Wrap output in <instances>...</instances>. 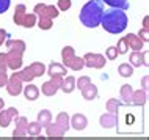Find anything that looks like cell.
I'll use <instances>...</instances> for the list:
<instances>
[{
  "label": "cell",
  "mask_w": 149,
  "mask_h": 140,
  "mask_svg": "<svg viewBox=\"0 0 149 140\" xmlns=\"http://www.w3.org/2000/svg\"><path fill=\"white\" fill-rule=\"evenodd\" d=\"M146 52H141V50H134L130 54V65L132 66H148V62H146Z\"/></svg>",
  "instance_id": "obj_14"
},
{
  "label": "cell",
  "mask_w": 149,
  "mask_h": 140,
  "mask_svg": "<svg viewBox=\"0 0 149 140\" xmlns=\"http://www.w3.org/2000/svg\"><path fill=\"white\" fill-rule=\"evenodd\" d=\"M143 29H148V16L144 18V21H143Z\"/></svg>",
  "instance_id": "obj_44"
},
{
  "label": "cell",
  "mask_w": 149,
  "mask_h": 140,
  "mask_svg": "<svg viewBox=\"0 0 149 140\" xmlns=\"http://www.w3.org/2000/svg\"><path fill=\"white\" fill-rule=\"evenodd\" d=\"M46 71H47V74H49L50 77H54V76H61L63 77L64 74H68L66 66H64L63 63H57V62H52Z\"/></svg>",
  "instance_id": "obj_15"
},
{
  "label": "cell",
  "mask_w": 149,
  "mask_h": 140,
  "mask_svg": "<svg viewBox=\"0 0 149 140\" xmlns=\"http://www.w3.org/2000/svg\"><path fill=\"white\" fill-rule=\"evenodd\" d=\"M6 49L8 50H19V52H25L27 46L22 39H6Z\"/></svg>",
  "instance_id": "obj_20"
},
{
  "label": "cell",
  "mask_w": 149,
  "mask_h": 140,
  "mask_svg": "<svg viewBox=\"0 0 149 140\" xmlns=\"http://www.w3.org/2000/svg\"><path fill=\"white\" fill-rule=\"evenodd\" d=\"M99 123H100V126L105 127V129H111V127H115L116 125H118V115L111 113V112L104 113V115H100Z\"/></svg>",
  "instance_id": "obj_11"
},
{
  "label": "cell",
  "mask_w": 149,
  "mask_h": 140,
  "mask_svg": "<svg viewBox=\"0 0 149 140\" xmlns=\"http://www.w3.org/2000/svg\"><path fill=\"white\" fill-rule=\"evenodd\" d=\"M61 80H63L61 76H54V77H52L50 80L44 82V83H42V87H41L42 94H44V96H54V94L60 90Z\"/></svg>",
  "instance_id": "obj_6"
},
{
  "label": "cell",
  "mask_w": 149,
  "mask_h": 140,
  "mask_svg": "<svg viewBox=\"0 0 149 140\" xmlns=\"http://www.w3.org/2000/svg\"><path fill=\"white\" fill-rule=\"evenodd\" d=\"M124 39H126L127 46L130 47V49H134V50H141V49H143V41L140 39L138 35L129 33L127 36H124Z\"/></svg>",
  "instance_id": "obj_17"
},
{
  "label": "cell",
  "mask_w": 149,
  "mask_h": 140,
  "mask_svg": "<svg viewBox=\"0 0 149 140\" xmlns=\"http://www.w3.org/2000/svg\"><path fill=\"white\" fill-rule=\"evenodd\" d=\"M27 118L17 117L16 118V129L13 131V139H25L27 137Z\"/></svg>",
  "instance_id": "obj_9"
},
{
  "label": "cell",
  "mask_w": 149,
  "mask_h": 140,
  "mask_svg": "<svg viewBox=\"0 0 149 140\" xmlns=\"http://www.w3.org/2000/svg\"><path fill=\"white\" fill-rule=\"evenodd\" d=\"M36 25L41 30H50L52 25H54V19L47 18V16H39V19L36 21Z\"/></svg>",
  "instance_id": "obj_25"
},
{
  "label": "cell",
  "mask_w": 149,
  "mask_h": 140,
  "mask_svg": "<svg viewBox=\"0 0 149 140\" xmlns=\"http://www.w3.org/2000/svg\"><path fill=\"white\" fill-rule=\"evenodd\" d=\"M80 91H82L83 99H86V101H93V99L97 98V87H96L94 83H91V82L86 83Z\"/></svg>",
  "instance_id": "obj_16"
},
{
  "label": "cell",
  "mask_w": 149,
  "mask_h": 140,
  "mask_svg": "<svg viewBox=\"0 0 149 140\" xmlns=\"http://www.w3.org/2000/svg\"><path fill=\"white\" fill-rule=\"evenodd\" d=\"M27 134L31 135V137H38L41 134V125L38 121H33V123H27Z\"/></svg>",
  "instance_id": "obj_29"
},
{
  "label": "cell",
  "mask_w": 149,
  "mask_h": 140,
  "mask_svg": "<svg viewBox=\"0 0 149 140\" xmlns=\"http://www.w3.org/2000/svg\"><path fill=\"white\" fill-rule=\"evenodd\" d=\"M55 123L61 127L64 132H68V131H69V127H71V125H69V115H68L66 112H60V113L57 115Z\"/></svg>",
  "instance_id": "obj_19"
},
{
  "label": "cell",
  "mask_w": 149,
  "mask_h": 140,
  "mask_svg": "<svg viewBox=\"0 0 149 140\" xmlns=\"http://www.w3.org/2000/svg\"><path fill=\"white\" fill-rule=\"evenodd\" d=\"M105 57H104L102 54H86L85 57H83V63H85V66L88 68H94V69H102L104 66H105Z\"/></svg>",
  "instance_id": "obj_5"
},
{
  "label": "cell",
  "mask_w": 149,
  "mask_h": 140,
  "mask_svg": "<svg viewBox=\"0 0 149 140\" xmlns=\"http://www.w3.org/2000/svg\"><path fill=\"white\" fill-rule=\"evenodd\" d=\"M8 36V33H6V30H3V29H0V46L3 44V41L6 39Z\"/></svg>",
  "instance_id": "obj_42"
},
{
  "label": "cell",
  "mask_w": 149,
  "mask_h": 140,
  "mask_svg": "<svg viewBox=\"0 0 149 140\" xmlns=\"http://www.w3.org/2000/svg\"><path fill=\"white\" fill-rule=\"evenodd\" d=\"M121 104H123V102H121L119 99H115V98L113 99H108V101H107V110L111 112V113H116L118 109L121 107Z\"/></svg>",
  "instance_id": "obj_32"
},
{
  "label": "cell",
  "mask_w": 149,
  "mask_h": 140,
  "mask_svg": "<svg viewBox=\"0 0 149 140\" xmlns=\"http://www.w3.org/2000/svg\"><path fill=\"white\" fill-rule=\"evenodd\" d=\"M132 94H134V88L130 85H123L121 87V102L130 104L132 102Z\"/></svg>",
  "instance_id": "obj_22"
},
{
  "label": "cell",
  "mask_w": 149,
  "mask_h": 140,
  "mask_svg": "<svg viewBox=\"0 0 149 140\" xmlns=\"http://www.w3.org/2000/svg\"><path fill=\"white\" fill-rule=\"evenodd\" d=\"M116 49H118L119 54H127L129 46H127L126 39H124V38H121V39H119V43H118V46H116Z\"/></svg>",
  "instance_id": "obj_35"
},
{
  "label": "cell",
  "mask_w": 149,
  "mask_h": 140,
  "mask_svg": "<svg viewBox=\"0 0 149 140\" xmlns=\"http://www.w3.org/2000/svg\"><path fill=\"white\" fill-rule=\"evenodd\" d=\"M25 11H27V8H25V5H22V3H21V5L16 6V10H14V16H13L14 24L21 25V22H22L24 16H25Z\"/></svg>",
  "instance_id": "obj_26"
},
{
  "label": "cell",
  "mask_w": 149,
  "mask_h": 140,
  "mask_svg": "<svg viewBox=\"0 0 149 140\" xmlns=\"http://www.w3.org/2000/svg\"><path fill=\"white\" fill-rule=\"evenodd\" d=\"M138 36H140V39H141L143 43H146L148 39H149V36H148V29L140 30V32H138Z\"/></svg>",
  "instance_id": "obj_41"
},
{
  "label": "cell",
  "mask_w": 149,
  "mask_h": 140,
  "mask_svg": "<svg viewBox=\"0 0 149 140\" xmlns=\"http://www.w3.org/2000/svg\"><path fill=\"white\" fill-rule=\"evenodd\" d=\"M69 125L75 131H83L88 126V120L83 113H75L72 118H69Z\"/></svg>",
  "instance_id": "obj_12"
},
{
  "label": "cell",
  "mask_w": 149,
  "mask_h": 140,
  "mask_svg": "<svg viewBox=\"0 0 149 140\" xmlns=\"http://www.w3.org/2000/svg\"><path fill=\"white\" fill-rule=\"evenodd\" d=\"M148 96H146V90H136L134 91V94H132V102L134 106H143L144 102H146Z\"/></svg>",
  "instance_id": "obj_23"
},
{
  "label": "cell",
  "mask_w": 149,
  "mask_h": 140,
  "mask_svg": "<svg viewBox=\"0 0 149 140\" xmlns=\"http://www.w3.org/2000/svg\"><path fill=\"white\" fill-rule=\"evenodd\" d=\"M71 5H72L71 0H58V6L57 8L60 11H68L71 8Z\"/></svg>",
  "instance_id": "obj_37"
},
{
  "label": "cell",
  "mask_w": 149,
  "mask_h": 140,
  "mask_svg": "<svg viewBox=\"0 0 149 140\" xmlns=\"http://www.w3.org/2000/svg\"><path fill=\"white\" fill-rule=\"evenodd\" d=\"M8 69V65H6V54L2 52L0 54V71H6Z\"/></svg>",
  "instance_id": "obj_39"
},
{
  "label": "cell",
  "mask_w": 149,
  "mask_h": 140,
  "mask_svg": "<svg viewBox=\"0 0 149 140\" xmlns=\"http://www.w3.org/2000/svg\"><path fill=\"white\" fill-rule=\"evenodd\" d=\"M90 77H86V76H83V77H79V80H75V88L82 90L83 87L86 85V83H90Z\"/></svg>",
  "instance_id": "obj_36"
},
{
  "label": "cell",
  "mask_w": 149,
  "mask_h": 140,
  "mask_svg": "<svg viewBox=\"0 0 149 140\" xmlns=\"http://www.w3.org/2000/svg\"><path fill=\"white\" fill-rule=\"evenodd\" d=\"M22 91H24V94H25V98L29 99V101H35L39 96V88L36 85H33L31 82L27 83V87H24Z\"/></svg>",
  "instance_id": "obj_18"
},
{
  "label": "cell",
  "mask_w": 149,
  "mask_h": 140,
  "mask_svg": "<svg viewBox=\"0 0 149 140\" xmlns=\"http://www.w3.org/2000/svg\"><path fill=\"white\" fill-rule=\"evenodd\" d=\"M146 88H148V76L143 77V90H146Z\"/></svg>",
  "instance_id": "obj_43"
},
{
  "label": "cell",
  "mask_w": 149,
  "mask_h": 140,
  "mask_svg": "<svg viewBox=\"0 0 149 140\" xmlns=\"http://www.w3.org/2000/svg\"><path fill=\"white\" fill-rule=\"evenodd\" d=\"M61 58H63V65L66 68H69V69H72V71H80L83 66H85L83 58L77 57V55H75L74 47H71V46H64L63 47Z\"/></svg>",
  "instance_id": "obj_3"
},
{
  "label": "cell",
  "mask_w": 149,
  "mask_h": 140,
  "mask_svg": "<svg viewBox=\"0 0 149 140\" xmlns=\"http://www.w3.org/2000/svg\"><path fill=\"white\" fill-rule=\"evenodd\" d=\"M60 90H63L64 93H72V91L75 90V77L68 76L66 79H63L61 85H60Z\"/></svg>",
  "instance_id": "obj_21"
},
{
  "label": "cell",
  "mask_w": 149,
  "mask_h": 140,
  "mask_svg": "<svg viewBox=\"0 0 149 140\" xmlns=\"http://www.w3.org/2000/svg\"><path fill=\"white\" fill-rule=\"evenodd\" d=\"M104 14V2L102 0H90L80 10V22L88 29H96L100 25Z\"/></svg>",
  "instance_id": "obj_2"
},
{
  "label": "cell",
  "mask_w": 149,
  "mask_h": 140,
  "mask_svg": "<svg viewBox=\"0 0 149 140\" xmlns=\"http://www.w3.org/2000/svg\"><path fill=\"white\" fill-rule=\"evenodd\" d=\"M46 134H47V137H49V139H57L58 140V139H63L66 132H64L57 123H52L50 121L49 125L46 126Z\"/></svg>",
  "instance_id": "obj_13"
},
{
  "label": "cell",
  "mask_w": 149,
  "mask_h": 140,
  "mask_svg": "<svg viewBox=\"0 0 149 140\" xmlns=\"http://www.w3.org/2000/svg\"><path fill=\"white\" fill-rule=\"evenodd\" d=\"M17 117H19V112H17V109H14V107H10V109L0 112V126L8 127L11 123V120L17 118Z\"/></svg>",
  "instance_id": "obj_10"
},
{
  "label": "cell",
  "mask_w": 149,
  "mask_h": 140,
  "mask_svg": "<svg viewBox=\"0 0 149 140\" xmlns=\"http://www.w3.org/2000/svg\"><path fill=\"white\" fill-rule=\"evenodd\" d=\"M8 82V74L6 71H0V87H5Z\"/></svg>",
  "instance_id": "obj_40"
},
{
  "label": "cell",
  "mask_w": 149,
  "mask_h": 140,
  "mask_svg": "<svg viewBox=\"0 0 149 140\" xmlns=\"http://www.w3.org/2000/svg\"><path fill=\"white\" fill-rule=\"evenodd\" d=\"M118 73L123 76V77H130L134 74V66L129 65V63H121L118 68Z\"/></svg>",
  "instance_id": "obj_30"
},
{
  "label": "cell",
  "mask_w": 149,
  "mask_h": 140,
  "mask_svg": "<svg viewBox=\"0 0 149 140\" xmlns=\"http://www.w3.org/2000/svg\"><path fill=\"white\" fill-rule=\"evenodd\" d=\"M11 5V0H0V14H5Z\"/></svg>",
  "instance_id": "obj_38"
},
{
  "label": "cell",
  "mask_w": 149,
  "mask_h": 140,
  "mask_svg": "<svg viewBox=\"0 0 149 140\" xmlns=\"http://www.w3.org/2000/svg\"><path fill=\"white\" fill-rule=\"evenodd\" d=\"M21 25L22 27H27V29L36 25V14L35 13H31V14H27L25 13V16H24V19H22V22H21Z\"/></svg>",
  "instance_id": "obj_31"
},
{
  "label": "cell",
  "mask_w": 149,
  "mask_h": 140,
  "mask_svg": "<svg viewBox=\"0 0 149 140\" xmlns=\"http://www.w3.org/2000/svg\"><path fill=\"white\" fill-rule=\"evenodd\" d=\"M35 14H39V16H47L50 19H55L57 16L60 14V10L54 5H46V3H38L35 6Z\"/></svg>",
  "instance_id": "obj_8"
},
{
  "label": "cell",
  "mask_w": 149,
  "mask_h": 140,
  "mask_svg": "<svg viewBox=\"0 0 149 140\" xmlns=\"http://www.w3.org/2000/svg\"><path fill=\"white\" fill-rule=\"evenodd\" d=\"M50 121H52V113H50L49 110L44 109V110H41L38 113V123L41 125V127H46Z\"/></svg>",
  "instance_id": "obj_27"
},
{
  "label": "cell",
  "mask_w": 149,
  "mask_h": 140,
  "mask_svg": "<svg viewBox=\"0 0 149 140\" xmlns=\"http://www.w3.org/2000/svg\"><path fill=\"white\" fill-rule=\"evenodd\" d=\"M127 24H129V19H127V14L124 10H119V8L104 10L100 25H102L104 30L108 32V33H111V35L123 33V32L127 29Z\"/></svg>",
  "instance_id": "obj_1"
},
{
  "label": "cell",
  "mask_w": 149,
  "mask_h": 140,
  "mask_svg": "<svg viewBox=\"0 0 149 140\" xmlns=\"http://www.w3.org/2000/svg\"><path fill=\"white\" fill-rule=\"evenodd\" d=\"M3 104H5V102H3V99H2V98H0V110H2V109H3Z\"/></svg>",
  "instance_id": "obj_45"
},
{
  "label": "cell",
  "mask_w": 149,
  "mask_h": 140,
  "mask_svg": "<svg viewBox=\"0 0 149 140\" xmlns=\"http://www.w3.org/2000/svg\"><path fill=\"white\" fill-rule=\"evenodd\" d=\"M27 68L31 71V74H33L35 77H41V76H44L46 74V69H47L41 62H35V63H31V65H29Z\"/></svg>",
  "instance_id": "obj_24"
},
{
  "label": "cell",
  "mask_w": 149,
  "mask_h": 140,
  "mask_svg": "<svg viewBox=\"0 0 149 140\" xmlns=\"http://www.w3.org/2000/svg\"><path fill=\"white\" fill-rule=\"evenodd\" d=\"M22 80H21V77H19V74L14 71V74H11L10 77H8V82H6V91H8V94H11V96H19L22 93Z\"/></svg>",
  "instance_id": "obj_4"
},
{
  "label": "cell",
  "mask_w": 149,
  "mask_h": 140,
  "mask_svg": "<svg viewBox=\"0 0 149 140\" xmlns=\"http://www.w3.org/2000/svg\"><path fill=\"white\" fill-rule=\"evenodd\" d=\"M104 3H107L111 8H119V10H129V2L127 0H102Z\"/></svg>",
  "instance_id": "obj_28"
},
{
  "label": "cell",
  "mask_w": 149,
  "mask_h": 140,
  "mask_svg": "<svg viewBox=\"0 0 149 140\" xmlns=\"http://www.w3.org/2000/svg\"><path fill=\"white\" fill-rule=\"evenodd\" d=\"M17 74H19V77H21V80H22V82H27V83L31 82V80L35 79V76L31 74V71L29 69V68H24V69L19 71Z\"/></svg>",
  "instance_id": "obj_33"
},
{
  "label": "cell",
  "mask_w": 149,
  "mask_h": 140,
  "mask_svg": "<svg viewBox=\"0 0 149 140\" xmlns=\"http://www.w3.org/2000/svg\"><path fill=\"white\" fill-rule=\"evenodd\" d=\"M105 55H107L105 58H108V60H116V57L119 55V52H118V49H116V46H110L107 49Z\"/></svg>",
  "instance_id": "obj_34"
},
{
  "label": "cell",
  "mask_w": 149,
  "mask_h": 140,
  "mask_svg": "<svg viewBox=\"0 0 149 140\" xmlns=\"http://www.w3.org/2000/svg\"><path fill=\"white\" fill-rule=\"evenodd\" d=\"M22 54L24 52H19V50H8L6 52V65H8L10 69H13V71L21 69V66H22Z\"/></svg>",
  "instance_id": "obj_7"
}]
</instances>
